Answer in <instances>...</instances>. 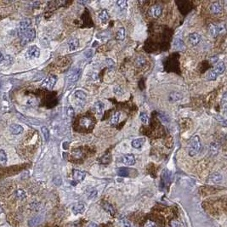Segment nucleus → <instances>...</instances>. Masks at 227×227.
I'll return each mask as SVG.
<instances>
[{
	"label": "nucleus",
	"instance_id": "nucleus-1",
	"mask_svg": "<svg viewBox=\"0 0 227 227\" xmlns=\"http://www.w3.org/2000/svg\"><path fill=\"white\" fill-rule=\"evenodd\" d=\"M226 70V65L224 64L223 61H219L218 63H216L213 69L211 70L209 73H208L207 75V79L209 80V81H213V80H215L218 76L222 74V73L225 72Z\"/></svg>",
	"mask_w": 227,
	"mask_h": 227
},
{
	"label": "nucleus",
	"instance_id": "nucleus-2",
	"mask_svg": "<svg viewBox=\"0 0 227 227\" xmlns=\"http://www.w3.org/2000/svg\"><path fill=\"white\" fill-rule=\"evenodd\" d=\"M200 150H201V141L199 137L196 135L191 139L190 147H189V155L191 157H195L196 155L198 154Z\"/></svg>",
	"mask_w": 227,
	"mask_h": 227
},
{
	"label": "nucleus",
	"instance_id": "nucleus-3",
	"mask_svg": "<svg viewBox=\"0 0 227 227\" xmlns=\"http://www.w3.org/2000/svg\"><path fill=\"white\" fill-rule=\"evenodd\" d=\"M21 44L22 46L26 45V43H28L29 42H32V41L36 37V32L33 28H28L26 32L22 33L21 36Z\"/></svg>",
	"mask_w": 227,
	"mask_h": 227
},
{
	"label": "nucleus",
	"instance_id": "nucleus-4",
	"mask_svg": "<svg viewBox=\"0 0 227 227\" xmlns=\"http://www.w3.org/2000/svg\"><path fill=\"white\" fill-rule=\"evenodd\" d=\"M74 97H75V100H76L77 105H78L80 107H83V105H85L86 99H87L86 93H84L82 90H77L74 93Z\"/></svg>",
	"mask_w": 227,
	"mask_h": 227
},
{
	"label": "nucleus",
	"instance_id": "nucleus-5",
	"mask_svg": "<svg viewBox=\"0 0 227 227\" xmlns=\"http://www.w3.org/2000/svg\"><path fill=\"white\" fill-rule=\"evenodd\" d=\"M57 81V77L55 75H50L44 81L43 83L42 86L44 87L45 89H52L54 88V86L56 85Z\"/></svg>",
	"mask_w": 227,
	"mask_h": 227
},
{
	"label": "nucleus",
	"instance_id": "nucleus-6",
	"mask_svg": "<svg viewBox=\"0 0 227 227\" xmlns=\"http://www.w3.org/2000/svg\"><path fill=\"white\" fill-rule=\"evenodd\" d=\"M81 72L79 69H74L71 73L68 74L67 76V82L68 83H75L78 80L79 77H80Z\"/></svg>",
	"mask_w": 227,
	"mask_h": 227
},
{
	"label": "nucleus",
	"instance_id": "nucleus-7",
	"mask_svg": "<svg viewBox=\"0 0 227 227\" xmlns=\"http://www.w3.org/2000/svg\"><path fill=\"white\" fill-rule=\"evenodd\" d=\"M26 55L29 58H38L40 56V49L35 45L31 46L27 50Z\"/></svg>",
	"mask_w": 227,
	"mask_h": 227
},
{
	"label": "nucleus",
	"instance_id": "nucleus-8",
	"mask_svg": "<svg viewBox=\"0 0 227 227\" xmlns=\"http://www.w3.org/2000/svg\"><path fill=\"white\" fill-rule=\"evenodd\" d=\"M85 175H86V174H85L84 172H83V171L81 170H78V169H74L73 172V179H74L77 183L83 181V180L84 179V178H85Z\"/></svg>",
	"mask_w": 227,
	"mask_h": 227
},
{
	"label": "nucleus",
	"instance_id": "nucleus-9",
	"mask_svg": "<svg viewBox=\"0 0 227 227\" xmlns=\"http://www.w3.org/2000/svg\"><path fill=\"white\" fill-rule=\"evenodd\" d=\"M30 25H31V21L30 20H24V21H21V23L19 25V27H18V33H19V35L21 36L24 32H26L29 28Z\"/></svg>",
	"mask_w": 227,
	"mask_h": 227
},
{
	"label": "nucleus",
	"instance_id": "nucleus-10",
	"mask_svg": "<svg viewBox=\"0 0 227 227\" xmlns=\"http://www.w3.org/2000/svg\"><path fill=\"white\" fill-rule=\"evenodd\" d=\"M122 163H124L125 165H128V166L134 165V164L135 163V158H134V156L133 154L124 155V156L122 157Z\"/></svg>",
	"mask_w": 227,
	"mask_h": 227
},
{
	"label": "nucleus",
	"instance_id": "nucleus-11",
	"mask_svg": "<svg viewBox=\"0 0 227 227\" xmlns=\"http://www.w3.org/2000/svg\"><path fill=\"white\" fill-rule=\"evenodd\" d=\"M222 9H223L222 4L219 2H214L210 5V11L214 15H218L219 13H221Z\"/></svg>",
	"mask_w": 227,
	"mask_h": 227
},
{
	"label": "nucleus",
	"instance_id": "nucleus-12",
	"mask_svg": "<svg viewBox=\"0 0 227 227\" xmlns=\"http://www.w3.org/2000/svg\"><path fill=\"white\" fill-rule=\"evenodd\" d=\"M200 41H201V37L198 33H193L189 35V42L191 43V45L193 46L197 45L200 43Z\"/></svg>",
	"mask_w": 227,
	"mask_h": 227
},
{
	"label": "nucleus",
	"instance_id": "nucleus-13",
	"mask_svg": "<svg viewBox=\"0 0 227 227\" xmlns=\"http://www.w3.org/2000/svg\"><path fill=\"white\" fill-rule=\"evenodd\" d=\"M221 181H222V175L219 173H213L208 177V182H210L212 184H219Z\"/></svg>",
	"mask_w": 227,
	"mask_h": 227
},
{
	"label": "nucleus",
	"instance_id": "nucleus-14",
	"mask_svg": "<svg viewBox=\"0 0 227 227\" xmlns=\"http://www.w3.org/2000/svg\"><path fill=\"white\" fill-rule=\"evenodd\" d=\"M162 7L160 5H154L152 6L151 9H150V13H151V16L154 18H158V17L161 16L162 14Z\"/></svg>",
	"mask_w": 227,
	"mask_h": 227
},
{
	"label": "nucleus",
	"instance_id": "nucleus-15",
	"mask_svg": "<svg viewBox=\"0 0 227 227\" xmlns=\"http://www.w3.org/2000/svg\"><path fill=\"white\" fill-rule=\"evenodd\" d=\"M79 46V40L78 38H72L68 41V48L70 51H74Z\"/></svg>",
	"mask_w": 227,
	"mask_h": 227
},
{
	"label": "nucleus",
	"instance_id": "nucleus-16",
	"mask_svg": "<svg viewBox=\"0 0 227 227\" xmlns=\"http://www.w3.org/2000/svg\"><path fill=\"white\" fill-rule=\"evenodd\" d=\"M10 130V132L15 134V135H17V134H20L23 132V127L19 125V124H12L9 128Z\"/></svg>",
	"mask_w": 227,
	"mask_h": 227
},
{
	"label": "nucleus",
	"instance_id": "nucleus-17",
	"mask_svg": "<svg viewBox=\"0 0 227 227\" xmlns=\"http://www.w3.org/2000/svg\"><path fill=\"white\" fill-rule=\"evenodd\" d=\"M99 18H100V20L101 21V22L102 23H106L107 21H108V20H109V14H108V11L106 10V9H102L100 12V14H99Z\"/></svg>",
	"mask_w": 227,
	"mask_h": 227
},
{
	"label": "nucleus",
	"instance_id": "nucleus-18",
	"mask_svg": "<svg viewBox=\"0 0 227 227\" xmlns=\"http://www.w3.org/2000/svg\"><path fill=\"white\" fill-rule=\"evenodd\" d=\"M104 109H105V105L103 102H101L100 100H98L95 102V110L96 112V113L98 115H101L104 112Z\"/></svg>",
	"mask_w": 227,
	"mask_h": 227
},
{
	"label": "nucleus",
	"instance_id": "nucleus-19",
	"mask_svg": "<svg viewBox=\"0 0 227 227\" xmlns=\"http://www.w3.org/2000/svg\"><path fill=\"white\" fill-rule=\"evenodd\" d=\"M209 33H210V35L212 37L215 38L220 33V27L219 26H216V25H211L210 27H209Z\"/></svg>",
	"mask_w": 227,
	"mask_h": 227
},
{
	"label": "nucleus",
	"instance_id": "nucleus-20",
	"mask_svg": "<svg viewBox=\"0 0 227 227\" xmlns=\"http://www.w3.org/2000/svg\"><path fill=\"white\" fill-rule=\"evenodd\" d=\"M102 208H104V210L106 211L107 213H109L112 215H113L114 213H115V209H114L113 206L111 203H107V202L103 203H102Z\"/></svg>",
	"mask_w": 227,
	"mask_h": 227
},
{
	"label": "nucleus",
	"instance_id": "nucleus-21",
	"mask_svg": "<svg viewBox=\"0 0 227 227\" xmlns=\"http://www.w3.org/2000/svg\"><path fill=\"white\" fill-rule=\"evenodd\" d=\"M85 209V207H84V204L82 203H78V204H76L74 207L73 208V212L75 213V214H77V213H83V211Z\"/></svg>",
	"mask_w": 227,
	"mask_h": 227
},
{
	"label": "nucleus",
	"instance_id": "nucleus-22",
	"mask_svg": "<svg viewBox=\"0 0 227 227\" xmlns=\"http://www.w3.org/2000/svg\"><path fill=\"white\" fill-rule=\"evenodd\" d=\"M144 142H145L144 139H134L132 141L131 145H132L133 147H134L136 149H139V148H140L141 146L144 145Z\"/></svg>",
	"mask_w": 227,
	"mask_h": 227
},
{
	"label": "nucleus",
	"instance_id": "nucleus-23",
	"mask_svg": "<svg viewBox=\"0 0 227 227\" xmlns=\"http://www.w3.org/2000/svg\"><path fill=\"white\" fill-rule=\"evenodd\" d=\"M125 36H126V31H125L124 27L119 28L118 31L117 32V35H116L117 39H118V40H123V39L125 38Z\"/></svg>",
	"mask_w": 227,
	"mask_h": 227
},
{
	"label": "nucleus",
	"instance_id": "nucleus-24",
	"mask_svg": "<svg viewBox=\"0 0 227 227\" xmlns=\"http://www.w3.org/2000/svg\"><path fill=\"white\" fill-rule=\"evenodd\" d=\"M181 98H182L181 94H179L178 92H173V93H171L170 95H169V100L172 101V102H176V101L179 100Z\"/></svg>",
	"mask_w": 227,
	"mask_h": 227
},
{
	"label": "nucleus",
	"instance_id": "nucleus-25",
	"mask_svg": "<svg viewBox=\"0 0 227 227\" xmlns=\"http://www.w3.org/2000/svg\"><path fill=\"white\" fill-rule=\"evenodd\" d=\"M219 146L217 142H213L210 145V153L211 155H216L219 152Z\"/></svg>",
	"mask_w": 227,
	"mask_h": 227
},
{
	"label": "nucleus",
	"instance_id": "nucleus-26",
	"mask_svg": "<svg viewBox=\"0 0 227 227\" xmlns=\"http://www.w3.org/2000/svg\"><path fill=\"white\" fill-rule=\"evenodd\" d=\"M117 174L122 177H128L130 174V170L127 168H119L117 169Z\"/></svg>",
	"mask_w": 227,
	"mask_h": 227
},
{
	"label": "nucleus",
	"instance_id": "nucleus-27",
	"mask_svg": "<svg viewBox=\"0 0 227 227\" xmlns=\"http://www.w3.org/2000/svg\"><path fill=\"white\" fill-rule=\"evenodd\" d=\"M40 217H34V218H33V219H30V220L28 221V226L30 227L37 226L40 223Z\"/></svg>",
	"mask_w": 227,
	"mask_h": 227
},
{
	"label": "nucleus",
	"instance_id": "nucleus-28",
	"mask_svg": "<svg viewBox=\"0 0 227 227\" xmlns=\"http://www.w3.org/2000/svg\"><path fill=\"white\" fill-rule=\"evenodd\" d=\"M120 115L121 113L119 112H117L113 114V116L111 118V123L112 124H117L119 122V119H120Z\"/></svg>",
	"mask_w": 227,
	"mask_h": 227
},
{
	"label": "nucleus",
	"instance_id": "nucleus-29",
	"mask_svg": "<svg viewBox=\"0 0 227 227\" xmlns=\"http://www.w3.org/2000/svg\"><path fill=\"white\" fill-rule=\"evenodd\" d=\"M174 47L175 49H180L181 48H184V43L181 39L176 38L174 42Z\"/></svg>",
	"mask_w": 227,
	"mask_h": 227
},
{
	"label": "nucleus",
	"instance_id": "nucleus-30",
	"mask_svg": "<svg viewBox=\"0 0 227 227\" xmlns=\"http://www.w3.org/2000/svg\"><path fill=\"white\" fill-rule=\"evenodd\" d=\"M41 131H42V134H43V135L44 137V139L46 141H48L49 139V131L48 130V128L45 127V126H43L42 129H41Z\"/></svg>",
	"mask_w": 227,
	"mask_h": 227
},
{
	"label": "nucleus",
	"instance_id": "nucleus-31",
	"mask_svg": "<svg viewBox=\"0 0 227 227\" xmlns=\"http://www.w3.org/2000/svg\"><path fill=\"white\" fill-rule=\"evenodd\" d=\"M162 180L166 183L170 182V173L169 171H164L162 174Z\"/></svg>",
	"mask_w": 227,
	"mask_h": 227
},
{
	"label": "nucleus",
	"instance_id": "nucleus-32",
	"mask_svg": "<svg viewBox=\"0 0 227 227\" xmlns=\"http://www.w3.org/2000/svg\"><path fill=\"white\" fill-rule=\"evenodd\" d=\"M7 162V155L4 150H0V162L5 163Z\"/></svg>",
	"mask_w": 227,
	"mask_h": 227
},
{
	"label": "nucleus",
	"instance_id": "nucleus-33",
	"mask_svg": "<svg viewBox=\"0 0 227 227\" xmlns=\"http://www.w3.org/2000/svg\"><path fill=\"white\" fill-rule=\"evenodd\" d=\"M117 4L120 9H124L127 7V1L126 0H119V1L117 2Z\"/></svg>",
	"mask_w": 227,
	"mask_h": 227
},
{
	"label": "nucleus",
	"instance_id": "nucleus-34",
	"mask_svg": "<svg viewBox=\"0 0 227 227\" xmlns=\"http://www.w3.org/2000/svg\"><path fill=\"white\" fill-rule=\"evenodd\" d=\"M16 197L19 199H24L26 197V194L23 190H18L16 191Z\"/></svg>",
	"mask_w": 227,
	"mask_h": 227
},
{
	"label": "nucleus",
	"instance_id": "nucleus-35",
	"mask_svg": "<svg viewBox=\"0 0 227 227\" xmlns=\"http://www.w3.org/2000/svg\"><path fill=\"white\" fill-rule=\"evenodd\" d=\"M139 118H140V120H141V122H143V123H147L148 122V120H149V118H148V116H147V114L146 112H141V113L139 114Z\"/></svg>",
	"mask_w": 227,
	"mask_h": 227
},
{
	"label": "nucleus",
	"instance_id": "nucleus-36",
	"mask_svg": "<svg viewBox=\"0 0 227 227\" xmlns=\"http://www.w3.org/2000/svg\"><path fill=\"white\" fill-rule=\"evenodd\" d=\"M227 94L226 93H225L224 95H223V97L221 99V105L223 106V108H224V110L226 111V105H227Z\"/></svg>",
	"mask_w": 227,
	"mask_h": 227
},
{
	"label": "nucleus",
	"instance_id": "nucleus-37",
	"mask_svg": "<svg viewBox=\"0 0 227 227\" xmlns=\"http://www.w3.org/2000/svg\"><path fill=\"white\" fill-rule=\"evenodd\" d=\"M146 64V60L143 57H139L138 59L136 60V65L139 67H141Z\"/></svg>",
	"mask_w": 227,
	"mask_h": 227
},
{
	"label": "nucleus",
	"instance_id": "nucleus-38",
	"mask_svg": "<svg viewBox=\"0 0 227 227\" xmlns=\"http://www.w3.org/2000/svg\"><path fill=\"white\" fill-rule=\"evenodd\" d=\"M100 162H102L103 164H107V163H109V162H111V157H110V155L103 156V157L100 158Z\"/></svg>",
	"mask_w": 227,
	"mask_h": 227
},
{
	"label": "nucleus",
	"instance_id": "nucleus-39",
	"mask_svg": "<svg viewBox=\"0 0 227 227\" xmlns=\"http://www.w3.org/2000/svg\"><path fill=\"white\" fill-rule=\"evenodd\" d=\"M113 91L117 95H122V94H123V89L120 86H115Z\"/></svg>",
	"mask_w": 227,
	"mask_h": 227
},
{
	"label": "nucleus",
	"instance_id": "nucleus-40",
	"mask_svg": "<svg viewBox=\"0 0 227 227\" xmlns=\"http://www.w3.org/2000/svg\"><path fill=\"white\" fill-rule=\"evenodd\" d=\"M82 125H83V126H85V127H89V125L91 124V121H90V119H89L88 117H83V118H82L81 121Z\"/></svg>",
	"mask_w": 227,
	"mask_h": 227
},
{
	"label": "nucleus",
	"instance_id": "nucleus-41",
	"mask_svg": "<svg viewBox=\"0 0 227 227\" xmlns=\"http://www.w3.org/2000/svg\"><path fill=\"white\" fill-rule=\"evenodd\" d=\"M105 64L107 65L108 67L112 68V67H113L114 65H115V62H114V60H112V59H111V58H107V59L105 60Z\"/></svg>",
	"mask_w": 227,
	"mask_h": 227
},
{
	"label": "nucleus",
	"instance_id": "nucleus-42",
	"mask_svg": "<svg viewBox=\"0 0 227 227\" xmlns=\"http://www.w3.org/2000/svg\"><path fill=\"white\" fill-rule=\"evenodd\" d=\"M66 113H67V116L70 117H73L74 116V109H73L72 106H69L67 111H66Z\"/></svg>",
	"mask_w": 227,
	"mask_h": 227
},
{
	"label": "nucleus",
	"instance_id": "nucleus-43",
	"mask_svg": "<svg viewBox=\"0 0 227 227\" xmlns=\"http://www.w3.org/2000/svg\"><path fill=\"white\" fill-rule=\"evenodd\" d=\"M93 53H94L93 49H88L84 52V56L86 58H91L93 56Z\"/></svg>",
	"mask_w": 227,
	"mask_h": 227
},
{
	"label": "nucleus",
	"instance_id": "nucleus-44",
	"mask_svg": "<svg viewBox=\"0 0 227 227\" xmlns=\"http://www.w3.org/2000/svg\"><path fill=\"white\" fill-rule=\"evenodd\" d=\"M144 227H157V225L155 224V222L152 221V220H147Z\"/></svg>",
	"mask_w": 227,
	"mask_h": 227
},
{
	"label": "nucleus",
	"instance_id": "nucleus-45",
	"mask_svg": "<svg viewBox=\"0 0 227 227\" xmlns=\"http://www.w3.org/2000/svg\"><path fill=\"white\" fill-rule=\"evenodd\" d=\"M96 196H97V191L95 190H94V191H90V193L89 194V199H94V198L96 197Z\"/></svg>",
	"mask_w": 227,
	"mask_h": 227
},
{
	"label": "nucleus",
	"instance_id": "nucleus-46",
	"mask_svg": "<svg viewBox=\"0 0 227 227\" xmlns=\"http://www.w3.org/2000/svg\"><path fill=\"white\" fill-rule=\"evenodd\" d=\"M122 227H131V225H130V223L127 220V219H122Z\"/></svg>",
	"mask_w": 227,
	"mask_h": 227
},
{
	"label": "nucleus",
	"instance_id": "nucleus-47",
	"mask_svg": "<svg viewBox=\"0 0 227 227\" xmlns=\"http://www.w3.org/2000/svg\"><path fill=\"white\" fill-rule=\"evenodd\" d=\"M54 182H55V184H56V186H60V185L61 184V179H60V177L57 176V177L54 179Z\"/></svg>",
	"mask_w": 227,
	"mask_h": 227
},
{
	"label": "nucleus",
	"instance_id": "nucleus-48",
	"mask_svg": "<svg viewBox=\"0 0 227 227\" xmlns=\"http://www.w3.org/2000/svg\"><path fill=\"white\" fill-rule=\"evenodd\" d=\"M88 227H99L98 226L97 224H95V223H94V222H91V223H89Z\"/></svg>",
	"mask_w": 227,
	"mask_h": 227
},
{
	"label": "nucleus",
	"instance_id": "nucleus-49",
	"mask_svg": "<svg viewBox=\"0 0 227 227\" xmlns=\"http://www.w3.org/2000/svg\"><path fill=\"white\" fill-rule=\"evenodd\" d=\"M4 60V56L2 55V53L0 52V62H2Z\"/></svg>",
	"mask_w": 227,
	"mask_h": 227
},
{
	"label": "nucleus",
	"instance_id": "nucleus-50",
	"mask_svg": "<svg viewBox=\"0 0 227 227\" xmlns=\"http://www.w3.org/2000/svg\"><path fill=\"white\" fill-rule=\"evenodd\" d=\"M78 4H89V2H87V1H84V2H81V1H79V2H78Z\"/></svg>",
	"mask_w": 227,
	"mask_h": 227
}]
</instances>
